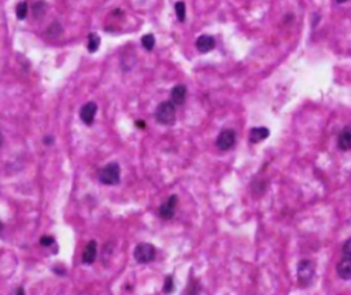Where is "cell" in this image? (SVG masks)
I'll return each mask as SVG.
<instances>
[{"label":"cell","mask_w":351,"mask_h":295,"mask_svg":"<svg viewBox=\"0 0 351 295\" xmlns=\"http://www.w3.org/2000/svg\"><path fill=\"white\" fill-rule=\"evenodd\" d=\"M99 182L104 186H117L121 179V169L117 162H111L102 167L98 174Z\"/></svg>","instance_id":"6da1fadb"},{"label":"cell","mask_w":351,"mask_h":295,"mask_svg":"<svg viewBox=\"0 0 351 295\" xmlns=\"http://www.w3.org/2000/svg\"><path fill=\"white\" fill-rule=\"evenodd\" d=\"M155 120L161 125H171L176 121V104L173 102H162L155 110Z\"/></svg>","instance_id":"7a4b0ae2"},{"label":"cell","mask_w":351,"mask_h":295,"mask_svg":"<svg viewBox=\"0 0 351 295\" xmlns=\"http://www.w3.org/2000/svg\"><path fill=\"white\" fill-rule=\"evenodd\" d=\"M314 264L310 260H302L298 264V281L302 287H307L314 277Z\"/></svg>","instance_id":"3957f363"},{"label":"cell","mask_w":351,"mask_h":295,"mask_svg":"<svg viewBox=\"0 0 351 295\" xmlns=\"http://www.w3.org/2000/svg\"><path fill=\"white\" fill-rule=\"evenodd\" d=\"M133 257L139 264H148L155 260L156 250L151 243H140L135 247L133 250Z\"/></svg>","instance_id":"277c9868"},{"label":"cell","mask_w":351,"mask_h":295,"mask_svg":"<svg viewBox=\"0 0 351 295\" xmlns=\"http://www.w3.org/2000/svg\"><path fill=\"white\" fill-rule=\"evenodd\" d=\"M235 143H236V132L233 129H224L219 132L215 144L221 151H228L233 147Z\"/></svg>","instance_id":"5b68a950"},{"label":"cell","mask_w":351,"mask_h":295,"mask_svg":"<svg viewBox=\"0 0 351 295\" xmlns=\"http://www.w3.org/2000/svg\"><path fill=\"white\" fill-rule=\"evenodd\" d=\"M177 203H179L177 195H170L167 198V201L162 203L161 207H159V217L162 220H171L173 218Z\"/></svg>","instance_id":"8992f818"},{"label":"cell","mask_w":351,"mask_h":295,"mask_svg":"<svg viewBox=\"0 0 351 295\" xmlns=\"http://www.w3.org/2000/svg\"><path fill=\"white\" fill-rule=\"evenodd\" d=\"M98 113V106L95 102H88L80 110V118L85 125H92L95 121V115Z\"/></svg>","instance_id":"52a82bcc"},{"label":"cell","mask_w":351,"mask_h":295,"mask_svg":"<svg viewBox=\"0 0 351 295\" xmlns=\"http://www.w3.org/2000/svg\"><path fill=\"white\" fill-rule=\"evenodd\" d=\"M96 257H98V245L95 241H89L83 251V262L91 265L96 261Z\"/></svg>","instance_id":"ba28073f"},{"label":"cell","mask_w":351,"mask_h":295,"mask_svg":"<svg viewBox=\"0 0 351 295\" xmlns=\"http://www.w3.org/2000/svg\"><path fill=\"white\" fill-rule=\"evenodd\" d=\"M196 48H198V51L199 52H202V54H206V52H209V51H211V49L215 47V40L213 36H209V35H202L199 36L198 39H196Z\"/></svg>","instance_id":"9c48e42d"},{"label":"cell","mask_w":351,"mask_h":295,"mask_svg":"<svg viewBox=\"0 0 351 295\" xmlns=\"http://www.w3.org/2000/svg\"><path fill=\"white\" fill-rule=\"evenodd\" d=\"M337 276L343 280H350L351 279V257H344L339 261L336 266Z\"/></svg>","instance_id":"30bf717a"},{"label":"cell","mask_w":351,"mask_h":295,"mask_svg":"<svg viewBox=\"0 0 351 295\" xmlns=\"http://www.w3.org/2000/svg\"><path fill=\"white\" fill-rule=\"evenodd\" d=\"M186 98H187L186 85L179 84V85H176L174 88L171 89L170 99L176 106H180V104L184 103V102H186Z\"/></svg>","instance_id":"8fae6325"},{"label":"cell","mask_w":351,"mask_h":295,"mask_svg":"<svg viewBox=\"0 0 351 295\" xmlns=\"http://www.w3.org/2000/svg\"><path fill=\"white\" fill-rule=\"evenodd\" d=\"M337 146L341 151H348L351 150V127H346L339 135L337 139Z\"/></svg>","instance_id":"7c38bea8"},{"label":"cell","mask_w":351,"mask_h":295,"mask_svg":"<svg viewBox=\"0 0 351 295\" xmlns=\"http://www.w3.org/2000/svg\"><path fill=\"white\" fill-rule=\"evenodd\" d=\"M269 135H270V132H269L268 128H265V127H257V128H253L250 131V142L257 144V143L262 142L265 139H268Z\"/></svg>","instance_id":"4fadbf2b"},{"label":"cell","mask_w":351,"mask_h":295,"mask_svg":"<svg viewBox=\"0 0 351 295\" xmlns=\"http://www.w3.org/2000/svg\"><path fill=\"white\" fill-rule=\"evenodd\" d=\"M99 45H100V37H99L96 33H89L88 35V51L89 52H95L96 49L99 48Z\"/></svg>","instance_id":"5bb4252c"},{"label":"cell","mask_w":351,"mask_h":295,"mask_svg":"<svg viewBox=\"0 0 351 295\" xmlns=\"http://www.w3.org/2000/svg\"><path fill=\"white\" fill-rule=\"evenodd\" d=\"M174 11H176V15H177V20L180 21V22H184V21H186V13H187L186 3H184V2H177V3L174 5Z\"/></svg>","instance_id":"9a60e30c"},{"label":"cell","mask_w":351,"mask_h":295,"mask_svg":"<svg viewBox=\"0 0 351 295\" xmlns=\"http://www.w3.org/2000/svg\"><path fill=\"white\" fill-rule=\"evenodd\" d=\"M142 45L147 49V51H151V49L155 47V37H154L151 33L144 35L142 37Z\"/></svg>","instance_id":"2e32d148"},{"label":"cell","mask_w":351,"mask_h":295,"mask_svg":"<svg viewBox=\"0 0 351 295\" xmlns=\"http://www.w3.org/2000/svg\"><path fill=\"white\" fill-rule=\"evenodd\" d=\"M200 291V285L199 281L195 280V279H191L190 284L187 287L186 290V295H198Z\"/></svg>","instance_id":"e0dca14e"},{"label":"cell","mask_w":351,"mask_h":295,"mask_svg":"<svg viewBox=\"0 0 351 295\" xmlns=\"http://www.w3.org/2000/svg\"><path fill=\"white\" fill-rule=\"evenodd\" d=\"M47 7V3L45 2H43V0H40V2H37L36 5L33 6V15L36 17V18H40L41 15L45 14V9Z\"/></svg>","instance_id":"ac0fdd59"},{"label":"cell","mask_w":351,"mask_h":295,"mask_svg":"<svg viewBox=\"0 0 351 295\" xmlns=\"http://www.w3.org/2000/svg\"><path fill=\"white\" fill-rule=\"evenodd\" d=\"M15 14H17V18H18V20H25L26 15H28V3H26V2H22V3H20V5L17 6Z\"/></svg>","instance_id":"d6986e66"},{"label":"cell","mask_w":351,"mask_h":295,"mask_svg":"<svg viewBox=\"0 0 351 295\" xmlns=\"http://www.w3.org/2000/svg\"><path fill=\"white\" fill-rule=\"evenodd\" d=\"M174 290V280H173V276H167L165 279V283H163V292L165 294H171Z\"/></svg>","instance_id":"ffe728a7"},{"label":"cell","mask_w":351,"mask_h":295,"mask_svg":"<svg viewBox=\"0 0 351 295\" xmlns=\"http://www.w3.org/2000/svg\"><path fill=\"white\" fill-rule=\"evenodd\" d=\"M54 243H55V239H54V238H52V236H49V235L41 236V239H40V245H41V246H44V247L52 246Z\"/></svg>","instance_id":"44dd1931"},{"label":"cell","mask_w":351,"mask_h":295,"mask_svg":"<svg viewBox=\"0 0 351 295\" xmlns=\"http://www.w3.org/2000/svg\"><path fill=\"white\" fill-rule=\"evenodd\" d=\"M343 253H344V257H351V236L343 245Z\"/></svg>","instance_id":"7402d4cb"},{"label":"cell","mask_w":351,"mask_h":295,"mask_svg":"<svg viewBox=\"0 0 351 295\" xmlns=\"http://www.w3.org/2000/svg\"><path fill=\"white\" fill-rule=\"evenodd\" d=\"M43 143L44 144H47V146H51V144L54 143V138H52V136H45V138L43 139Z\"/></svg>","instance_id":"603a6c76"},{"label":"cell","mask_w":351,"mask_h":295,"mask_svg":"<svg viewBox=\"0 0 351 295\" xmlns=\"http://www.w3.org/2000/svg\"><path fill=\"white\" fill-rule=\"evenodd\" d=\"M54 272L58 273L59 276H64L66 273V269H64V268H54Z\"/></svg>","instance_id":"cb8c5ba5"},{"label":"cell","mask_w":351,"mask_h":295,"mask_svg":"<svg viewBox=\"0 0 351 295\" xmlns=\"http://www.w3.org/2000/svg\"><path fill=\"white\" fill-rule=\"evenodd\" d=\"M15 295H26V294H25V290L22 288V287H18L17 291H15Z\"/></svg>","instance_id":"d4e9b609"},{"label":"cell","mask_w":351,"mask_h":295,"mask_svg":"<svg viewBox=\"0 0 351 295\" xmlns=\"http://www.w3.org/2000/svg\"><path fill=\"white\" fill-rule=\"evenodd\" d=\"M136 125L139 127V128H146V123L144 121H136Z\"/></svg>","instance_id":"484cf974"},{"label":"cell","mask_w":351,"mask_h":295,"mask_svg":"<svg viewBox=\"0 0 351 295\" xmlns=\"http://www.w3.org/2000/svg\"><path fill=\"white\" fill-rule=\"evenodd\" d=\"M336 2H337V3H346L347 0H336Z\"/></svg>","instance_id":"4316f807"}]
</instances>
